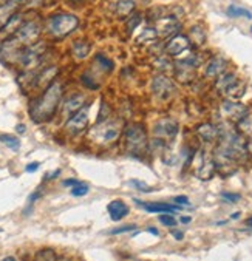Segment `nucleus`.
<instances>
[{"mask_svg": "<svg viewBox=\"0 0 252 261\" xmlns=\"http://www.w3.org/2000/svg\"><path fill=\"white\" fill-rule=\"evenodd\" d=\"M107 212L113 221H121L122 218H125L130 214V208L122 199H113L107 205Z\"/></svg>", "mask_w": 252, "mask_h": 261, "instance_id": "a211bd4d", "label": "nucleus"}, {"mask_svg": "<svg viewBox=\"0 0 252 261\" xmlns=\"http://www.w3.org/2000/svg\"><path fill=\"white\" fill-rule=\"evenodd\" d=\"M88 125V112L87 107H84L82 110H79L78 113H74L73 116H70L65 122V130L70 135H79L81 132H84Z\"/></svg>", "mask_w": 252, "mask_h": 261, "instance_id": "f8f14e48", "label": "nucleus"}, {"mask_svg": "<svg viewBox=\"0 0 252 261\" xmlns=\"http://www.w3.org/2000/svg\"><path fill=\"white\" fill-rule=\"evenodd\" d=\"M173 202H175V205H180L183 208L184 205H189V198L187 196H175Z\"/></svg>", "mask_w": 252, "mask_h": 261, "instance_id": "ea45409f", "label": "nucleus"}, {"mask_svg": "<svg viewBox=\"0 0 252 261\" xmlns=\"http://www.w3.org/2000/svg\"><path fill=\"white\" fill-rule=\"evenodd\" d=\"M45 51H46V45L43 42H36L30 45L28 48H25L22 59H20V65L25 68V71H30L40 64Z\"/></svg>", "mask_w": 252, "mask_h": 261, "instance_id": "6e6552de", "label": "nucleus"}, {"mask_svg": "<svg viewBox=\"0 0 252 261\" xmlns=\"http://www.w3.org/2000/svg\"><path fill=\"white\" fill-rule=\"evenodd\" d=\"M249 113V109L244 106V103L238 102V100H231L226 99L221 102L220 106V115L226 122H234L237 124L240 119H243L246 115Z\"/></svg>", "mask_w": 252, "mask_h": 261, "instance_id": "423d86ee", "label": "nucleus"}, {"mask_svg": "<svg viewBox=\"0 0 252 261\" xmlns=\"http://www.w3.org/2000/svg\"><path fill=\"white\" fill-rule=\"evenodd\" d=\"M25 46H30L33 43H36L39 40V36H40V25L39 22L36 20H30V22H25L22 25V28L14 34Z\"/></svg>", "mask_w": 252, "mask_h": 261, "instance_id": "9d476101", "label": "nucleus"}, {"mask_svg": "<svg viewBox=\"0 0 252 261\" xmlns=\"http://www.w3.org/2000/svg\"><path fill=\"white\" fill-rule=\"evenodd\" d=\"M139 22H141V14H132L130 17H127V31L132 33Z\"/></svg>", "mask_w": 252, "mask_h": 261, "instance_id": "72a5a7b5", "label": "nucleus"}, {"mask_svg": "<svg viewBox=\"0 0 252 261\" xmlns=\"http://www.w3.org/2000/svg\"><path fill=\"white\" fill-rule=\"evenodd\" d=\"M172 235L175 237V240H183V232H178V230H172Z\"/></svg>", "mask_w": 252, "mask_h": 261, "instance_id": "c03bdc74", "label": "nucleus"}, {"mask_svg": "<svg viewBox=\"0 0 252 261\" xmlns=\"http://www.w3.org/2000/svg\"><path fill=\"white\" fill-rule=\"evenodd\" d=\"M62 94H64L62 84L55 81L48 88H45V91L42 93L40 97H37L31 102V106H30L31 119L37 124H42V122H46L52 119L58 110Z\"/></svg>", "mask_w": 252, "mask_h": 261, "instance_id": "f257e3e1", "label": "nucleus"}, {"mask_svg": "<svg viewBox=\"0 0 252 261\" xmlns=\"http://www.w3.org/2000/svg\"><path fill=\"white\" fill-rule=\"evenodd\" d=\"M189 40L190 43H193L195 46H201L206 42V31L201 25H195L190 28V34H189Z\"/></svg>", "mask_w": 252, "mask_h": 261, "instance_id": "b1692460", "label": "nucleus"}, {"mask_svg": "<svg viewBox=\"0 0 252 261\" xmlns=\"http://www.w3.org/2000/svg\"><path fill=\"white\" fill-rule=\"evenodd\" d=\"M226 67H228V61L226 59H223L220 56L212 58L206 64V67H205V76L208 79H217V77H220L221 74L226 73Z\"/></svg>", "mask_w": 252, "mask_h": 261, "instance_id": "2eb2a0df", "label": "nucleus"}, {"mask_svg": "<svg viewBox=\"0 0 252 261\" xmlns=\"http://www.w3.org/2000/svg\"><path fill=\"white\" fill-rule=\"evenodd\" d=\"M59 73V68L58 67H46L43 68L40 73H37V77H36V87H49L53 82H55V77L58 76Z\"/></svg>", "mask_w": 252, "mask_h": 261, "instance_id": "aec40b11", "label": "nucleus"}, {"mask_svg": "<svg viewBox=\"0 0 252 261\" xmlns=\"http://www.w3.org/2000/svg\"><path fill=\"white\" fill-rule=\"evenodd\" d=\"M244 91H246V85H244V82L243 81H237L228 91H226V97L228 99H231V100H238V99H241L243 97V94H244Z\"/></svg>", "mask_w": 252, "mask_h": 261, "instance_id": "cd10ccee", "label": "nucleus"}, {"mask_svg": "<svg viewBox=\"0 0 252 261\" xmlns=\"http://www.w3.org/2000/svg\"><path fill=\"white\" fill-rule=\"evenodd\" d=\"M71 53H73L74 59H78V61L85 59L90 53V45L85 40H76L71 46Z\"/></svg>", "mask_w": 252, "mask_h": 261, "instance_id": "a878e982", "label": "nucleus"}, {"mask_svg": "<svg viewBox=\"0 0 252 261\" xmlns=\"http://www.w3.org/2000/svg\"><path fill=\"white\" fill-rule=\"evenodd\" d=\"M88 190H90L88 184H85V182H81V184H78V186L71 187L70 193H71L73 196L79 198V196H85V195L88 193Z\"/></svg>", "mask_w": 252, "mask_h": 261, "instance_id": "2f4dec72", "label": "nucleus"}, {"mask_svg": "<svg viewBox=\"0 0 252 261\" xmlns=\"http://www.w3.org/2000/svg\"><path fill=\"white\" fill-rule=\"evenodd\" d=\"M59 261H70V259H67V258H61Z\"/></svg>", "mask_w": 252, "mask_h": 261, "instance_id": "864d4df0", "label": "nucleus"}, {"mask_svg": "<svg viewBox=\"0 0 252 261\" xmlns=\"http://www.w3.org/2000/svg\"><path fill=\"white\" fill-rule=\"evenodd\" d=\"M16 130H17L19 133H25V125H23V124H19V125L16 127Z\"/></svg>", "mask_w": 252, "mask_h": 261, "instance_id": "de8ad7c7", "label": "nucleus"}, {"mask_svg": "<svg viewBox=\"0 0 252 261\" xmlns=\"http://www.w3.org/2000/svg\"><path fill=\"white\" fill-rule=\"evenodd\" d=\"M136 204H139L144 211L150 212V214H175L177 211H181L180 205H170L166 202H144L139 199H135Z\"/></svg>", "mask_w": 252, "mask_h": 261, "instance_id": "4468645a", "label": "nucleus"}, {"mask_svg": "<svg viewBox=\"0 0 252 261\" xmlns=\"http://www.w3.org/2000/svg\"><path fill=\"white\" fill-rule=\"evenodd\" d=\"M180 132V125L173 118H163L155 122L154 125V136L155 139L167 144L169 141H173Z\"/></svg>", "mask_w": 252, "mask_h": 261, "instance_id": "0eeeda50", "label": "nucleus"}, {"mask_svg": "<svg viewBox=\"0 0 252 261\" xmlns=\"http://www.w3.org/2000/svg\"><path fill=\"white\" fill-rule=\"evenodd\" d=\"M238 81V77H237V74L235 73H224V74H221L220 77H217V81H215V90L218 91V93H221V94H226V91L235 84Z\"/></svg>", "mask_w": 252, "mask_h": 261, "instance_id": "412c9836", "label": "nucleus"}, {"mask_svg": "<svg viewBox=\"0 0 252 261\" xmlns=\"http://www.w3.org/2000/svg\"><path fill=\"white\" fill-rule=\"evenodd\" d=\"M121 133H124L122 125H121L118 121H115V119H107V121H104V122H97V124L93 127L90 136H91V139L96 141L97 144L104 145V144H112V142H115V141L121 136Z\"/></svg>", "mask_w": 252, "mask_h": 261, "instance_id": "20e7f679", "label": "nucleus"}, {"mask_svg": "<svg viewBox=\"0 0 252 261\" xmlns=\"http://www.w3.org/2000/svg\"><path fill=\"white\" fill-rule=\"evenodd\" d=\"M130 186L136 187V189L141 190V192H152V190H154V187H150V186H147L145 182H141V181H138V179H132V181H130Z\"/></svg>", "mask_w": 252, "mask_h": 261, "instance_id": "4c0bfd02", "label": "nucleus"}, {"mask_svg": "<svg viewBox=\"0 0 252 261\" xmlns=\"http://www.w3.org/2000/svg\"><path fill=\"white\" fill-rule=\"evenodd\" d=\"M39 167H40V164H39V163H31V164H28V166H27V169H25V170H27L28 173H33V172H36Z\"/></svg>", "mask_w": 252, "mask_h": 261, "instance_id": "79ce46f5", "label": "nucleus"}, {"mask_svg": "<svg viewBox=\"0 0 252 261\" xmlns=\"http://www.w3.org/2000/svg\"><path fill=\"white\" fill-rule=\"evenodd\" d=\"M155 65H157V68H158V70H161V71H166V70H172V68H173V67H172V64H170L166 58H161V56H158V58H157Z\"/></svg>", "mask_w": 252, "mask_h": 261, "instance_id": "f704fd0d", "label": "nucleus"}, {"mask_svg": "<svg viewBox=\"0 0 252 261\" xmlns=\"http://www.w3.org/2000/svg\"><path fill=\"white\" fill-rule=\"evenodd\" d=\"M96 61L104 67V70H109V71H112V70H113V67H115V65H113V62H112L110 59L104 58L103 55H97V56H96Z\"/></svg>", "mask_w": 252, "mask_h": 261, "instance_id": "c9c22d12", "label": "nucleus"}, {"mask_svg": "<svg viewBox=\"0 0 252 261\" xmlns=\"http://www.w3.org/2000/svg\"><path fill=\"white\" fill-rule=\"evenodd\" d=\"M250 30H252V28H250Z\"/></svg>", "mask_w": 252, "mask_h": 261, "instance_id": "5fc2aeb1", "label": "nucleus"}, {"mask_svg": "<svg viewBox=\"0 0 252 261\" xmlns=\"http://www.w3.org/2000/svg\"><path fill=\"white\" fill-rule=\"evenodd\" d=\"M246 150H247V154L252 158V139H249V141H247V144H246Z\"/></svg>", "mask_w": 252, "mask_h": 261, "instance_id": "37998d69", "label": "nucleus"}, {"mask_svg": "<svg viewBox=\"0 0 252 261\" xmlns=\"http://www.w3.org/2000/svg\"><path fill=\"white\" fill-rule=\"evenodd\" d=\"M124 145L127 153L130 156H135V158H141V156L147 153L150 144L144 124L133 122L124 127Z\"/></svg>", "mask_w": 252, "mask_h": 261, "instance_id": "f03ea898", "label": "nucleus"}, {"mask_svg": "<svg viewBox=\"0 0 252 261\" xmlns=\"http://www.w3.org/2000/svg\"><path fill=\"white\" fill-rule=\"evenodd\" d=\"M152 93L160 100H169L177 93V87L170 77L166 74H158L152 81Z\"/></svg>", "mask_w": 252, "mask_h": 261, "instance_id": "1a4fd4ad", "label": "nucleus"}, {"mask_svg": "<svg viewBox=\"0 0 252 261\" xmlns=\"http://www.w3.org/2000/svg\"><path fill=\"white\" fill-rule=\"evenodd\" d=\"M113 11L118 17H130L135 11L133 0H119L113 5Z\"/></svg>", "mask_w": 252, "mask_h": 261, "instance_id": "4be33fe9", "label": "nucleus"}, {"mask_svg": "<svg viewBox=\"0 0 252 261\" xmlns=\"http://www.w3.org/2000/svg\"><path fill=\"white\" fill-rule=\"evenodd\" d=\"M82 181H79V179H74V178H70V179H65L62 184L65 186V187H74V186H78V184H81Z\"/></svg>", "mask_w": 252, "mask_h": 261, "instance_id": "a19ab883", "label": "nucleus"}, {"mask_svg": "<svg viewBox=\"0 0 252 261\" xmlns=\"http://www.w3.org/2000/svg\"><path fill=\"white\" fill-rule=\"evenodd\" d=\"M196 135L198 138L206 142V144H212L215 141H218V135H220V130L217 125L211 124V122H203L196 127Z\"/></svg>", "mask_w": 252, "mask_h": 261, "instance_id": "f3484780", "label": "nucleus"}, {"mask_svg": "<svg viewBox=\"0 0 252 261\" xmlns=\"http://www.w3.org/2000/svg\"><path fill=\"white\" fill-rule=\"evenodd\" d=\"M158 30L154 28V27H147L142 30V33L136 37V43L141 45V43H154L157 39H158Z\"/></svg>", "mask_w": 252, "mask_h": 261, "instance_id": "393cba45", "label": "nucleus"}, {"mask_svg": "<svg viewBox=\"0 0 252 261\" xmlns=\"http://www.w3.org/2000/svg\"><path fill=\"white\" fill-rule=\"evenodd\" d=\"M158 220H160V223L164 224L166 227H175L177 223H178L177 218L173 217V214H161Z\"/></svg>", "mask_w": 252, "mask_h": 261, "instance_id": "473e14b6", "label": "nucleus"}, {"mask_svg": "<svg viewBox=\"0 0 252 261\" xmlns=\"http://www.w3.org/2000/svg\"><path fill=\"white\" fill-rule=\"evenodd\" d=\"M190 221H192L190 217H181V218H180V223H183V224H189Z\"/></svg>", "mask_w": 252, "mask_h": 261, "instance_id": "a18cd8bd", "label": "nucleus"}, {"mask_svg": "<svg viewBox=\"0 0 252 261\" xmlns=\"http://www.w3.org/2000/svg\"><path fill=\"white\" fill-rule=\"evenodd\" d=\"M221 198H223L224 201H228V202H237V201L241 199V196H240L238 193H229V192H223V193H221Z\"/></svg>", "mask_w": 252, "mask_h": 261, "instance_id": "58836bf2", "label": "nucleus"}, {"mask_svg": "<svg viewBox=\"0 0 252 261\" xmlns=\"http://www.w3.org/2000/svg\"><path fill=\"white\" fill-rule=\"evenodd\" d=\"M193 170H195V176L199 178L201 181H209L217 169H215V161H214V156L209 154L205 148L198 150L193 154Z\"/></svg>", "mask_w": 252, "mask_h": 261, "instance_id": "39448f33", "label": "nucleus"}, {"mask_svg": "<svg viewBox=\"0 0 252 261\" xmlns=\"http://www.w3.org/2000/svg\"><path fill=\"white\" fill-rule=\"evenodd\" d=\"M235 127L244 139H252V113H247L243 119H240Z\"/></svg>", "mask_w": 252, "mask_h": 261, "instance_id": "5701e85b", "label": "nucleus"}, {"mask_svg": "<svg viewBox=\"0 0 252 261\" xmlns=\"http://www.w3.org/2000/svg\"><path fill=\"white\" fill-rule=\"evenodd\" d=\"M238 217H240V212H235L231 215V220H238Z\"/></svg>", "mask_w": 252, "mask_h": 261, "instance_id": "09e8293b", "label": "nucleus"}, {"mask_svg": "<svg viewBox=\"0 0 252 261\" xmlns=\"http://www.w3.org/2000/svg\"><path fill=\"white\" fill-rule=\"evenodd\" d=\"M150 233H152V235H155V237H160V232H158V229H155V227H148L147 229Z\"/></svg>", "mask_w": 252, "mask_h": 261, "instance_id": "49530a36", "label": "nucleus"}, {"mask_svg": "<svg viewBox=\"0 0 252 261\" xmlns=\"http://www.w3.org/2000/svg\"><path fill=\"white\" fill-rule=\"evenodd\" d=\"M0 142H4L8 148L17 151L20 148V141L13 135H0Z\"/></svg>", "mask_w": 252, "mask_h": 261, "instance_id": "c756f323", "label": "nucleus"}, {"mask_svg": "<svg viewBox=\"0 0 252 261\" xmlns=\"http://www.w3.org/2000/svg\"><path fill=\"white\" fill-rule=\"evenodd\" d=\"M36 261H59V259L53 249H43V250L37 252Z\"/></svg>", "mask_w": 252, "mask_h": 261, "instance_id": "7c9ffc66", "label": "nucleus"}, {"mask_svg": "<svg viewBox=\"0 0 252 261\" xmlns=\"http://www.w3.org/2000/svg\"><path fill=\"white\" fill-rule=\"evenodd\" d=\"M22 2L23 0H10V2L0 4V31L8 25L14 14H17V7Z\"/></svg>", "mask_w": 252, "mask_h": 261, "instance_id": "dca6fc26", "label": "nucleus"}, {"mask_svg": "<svg viewBox=\"0 0 252 261\" xmlns=\"http://www.w3.org/2000/svg\"><path fill=\"white\" fill-rule=\"evenodd\" d=\"M158 20V34H161V36H164V37H167V36H175V34H178V31H180V28H181V25H180V22H178V19H177V16H173V14H170V16H167V17H158L157 19Z\"/></svg>", "mask_w": 252, "mask_h": 261, "instance_id": "ddd939ff", "label": "nucleus"}, {"mask_svg": "<svg viewBox=\"0 0 252 261\" xmlns=\"http://www.w3.org/2000/svg\"><path fill=\"white\" fill-rule=\"evenodd\" d=\"M2 261H17V259H16L14 256H5V258H4Z\"/></svg>", "mask_w": 252, "mask_h": 261, "instance_id": "8fccbe9b", "label": "nucleus"}, {"mask_svg": "<svg viewBox=\"0 0 252 261\" xmlns=\"http://www.w3.org/2000/svg\"><path fill=\"white\" fill-rule=\"evenodd\" d=\"M190 45L192 43H190V40H189L187 36H184V34H175L166 43L164 51H166L169 56H172V58H178V56L184 55L186 51L190 49Z\"/></svg>", "mask_w": 252, "mask_h": 261, "instance_id": "9b49d317", "label": "nucleus"}, {"mask_svg": "<svg viewBox=\"0 0 252 261\" xmlns=\"http://www.w3.org/2000/svg\"><path fill=\"white\" fill-rule=\"evenodd\" d=\"M25 22H23V16L22 14H14L13 17H11V20L8 22V25L2 30L4 33H7V34H10V36H14L20 28H22V25H23Z\"/></svg>", "mask_w": 252, "mask_h": 261, "instance_id": "bb28decb", "label": "nucleus"}, {"mask_svg": "<svg viewBox=\"0 0 252 261\" xmlns=\"http://www.w3.org/2000/svg\"><path fill=\"white\" fill-rule=\"evenodd\" d=\"M228 16L231 17H246V19H252V13L246 8H240V7H235V5H231L228 7Z\"/></svg>", "mask_w": 252, "mask_h": 261, "instance_id": "c85d7f7f", "label": "nucleus"}, {"mask_svg": "<svg viewBox=\"0 0 252 261\" xmlns=\"http://www.w3.org/2000/svg\"><path fill=\"white\" fill-rule=\"evenodd\" d=\"M135 229H136L135 224H127V226H121V227L112 229L109 232V235H119V233H125V232H130V230H135Z\"/></svg>", "mask_w": 252, "mask_h": 261, "instance_id": "e433bc0d", "label": "nucleus"}, {"mask_svg": "<svg viewBox=\"0 0 252 261\" xmlns=\"http://www.w3.org/2000/svg\"><path fill=\"white\" fill-rule=\"evenodd\" d=\"M79 25V19L73 14H67V13H61V14H55L48 19L46 22V30L56 39H62L67 37L70 33H73Z\"/></svg>", "mask_w": 252, "mask_h": 261, "instance_id": "7ed1b4c3", "label": "nucleus"}, {"mask_svg": "<svg viewBox=\"0 0 252 261\" xmlns=\"http://www.w3.org/2000/svg\"><path fill=\"white\" fill-rule=\"evenodd\" d=\"M246 226H247V227H252V217H250V218H247V221H246Z\"/></svg>", "mask_w": 252, "mask_h": 261, "instance_id": "3c124183", "label": "nucleus"}, {"mask_svg": "<svg viewBox=\"0 0 252 261\" xmlns=\"http://www.w3.org/2000/svg\"><path fill=\"white\" fill-rule=\"evenodd\" d=\"M5 2H10V0H0V4H5Z\"/></svg>", "mask_w": 252, "mask_h": 261, "instance_id": "603ef678", "label": "nucleus"}, {"mask_svg": "<svg viewBox=\"0 0 252 261\" xmlns=\"http://www.w3.org/2000/svg\"><path fill=\"white\" fill-rule=\"evenodd\" d=\"M85 107V96L84 94H73L70 96L65 103H64V115L67 116V119L70 116H73L74 113H78L79 110H82Z\"/></svg>", "mask_w": 252, "mask_h": 261, "instance_id": "6ab92c4d", "label": "nucleus"}]
</instances>
